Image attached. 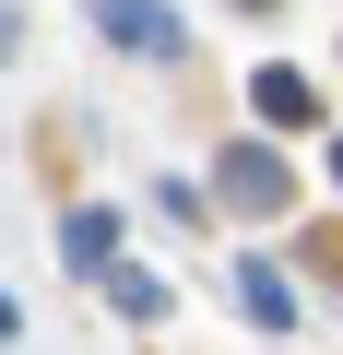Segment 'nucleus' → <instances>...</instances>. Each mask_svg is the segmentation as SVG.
Listing matches in <instances>:
<instances>
[{
    "label": "nucleus",
    "instance_id": "f03ea898",
    "mask_svg": "<svg viewBox=\"0 0 343 355\" xmlns=\"http://www.w3.org/2000/svg\"><path fill=\"white\" fill-rule=\"evenodd\" d=\"M83 12H95V36L130 48V60H190V24L166 12V0H83Z\"/></svg>",
    "mask_w": 343,
    "mask_h": 355
},
{
    "label": "nucleus",
    "instance_id": "39448f33",
    "mask_svg": "<svg viewBox=\"0 0 343 355\" xmlns=\"http://www.w3.org/2000/svg\"><path fill=\"white\" fill-rule=\"evenodd\" d=\"M237 308H249L261 331H296V284H284L261 249H237Z\"/></svg>",
    "mask_w": 343,
    "mask_h": 355
},
{
    "label": "nucleus",
    "instance_id": "423d86ee",
    "mask_svg": "<svg viewBox=\"0 0 343 355\" xmlns=\"http://www.w3.org/2000/svg\"><path fill=\"white\" fill-rule=\"evenodd\" d=\"M95 284H107V308H118V320H166V308H178V296H166V272H130V261H107Z\"/></svg>",
    "mask_w": 343,
    "mask_h": 355
},
{
    "label": "nucleus",
    "instance_id": "f257e3e1",
    "mask_svg": "<svg viewBox=\"0 0 343 355\" xmlns=\"http://www.w3.org/2000/svg\"><path fill=\"white\" fill-rule=\"evenodd\" d=\"M213 202L249 214V225H272V214L296 202V166H284L272 142H225V154H213Z\"/></svg>",
    "mask_w": 343,
    "mask_h": 355
},
{
    "label": "nucleus",
    "instance_id": "7ed1b4c3",
    "mask_svg": "<svg viewBox=\"0 0 343 355\" xmlns=\"http://www.w3.org/2000/svg\"><path fill=\"white\" fill-rule=\"evenodd\" d=\"M249 107H261L272 130H319V83H308V71H284V60H261V71H249Z\"/></svg>",
    "mask_w": 343,
    "mask_h": 355
},
{
    "label": "nucleus",
    "instance_id": "0eeeda50",
    "mask_svg": "<svg viewBox=\"0 0 343 355\" xmlns=\"http://www.w3.org/2000/svg\"><path fill=\"white\" fill-rule=\"evenodd\" d=\"M12 331H24V308H12V296H0V355H12Z\"/></svg>",
    "mask_w": 343,
    "mask_h": 355
},
{
    "label": "nucleus",
    "instance_id": "20e7f679",
    "mask_svg": "<svg viewBox=\"0 0 343 355\" xmlns=\"http://www.w3.org/2000/svg\"><path fill=\"white\" fill-rule=\"evenodd\" d=\"M60 261L95 284V272L118 261V214H107V202H71V214H60Z\"/></svg>",
    "mask_w": 343,
    "mask_h": 355
},
{
    "label": "nucleus",
    "instance_id": "6e6552de",
    "mask_svg": "<svg viewBox=\"0 0 343 355\" xmlns=\"http://www.w3.org/2000/svg\"><path fill=\"white\" fill-rule=\"evenodd\" d=\"M319 166H331V190H343V130H331V154H319Z\"/></svg>",
    "mask_w": 343,
    "mask_h": 355
}]
</instances>
